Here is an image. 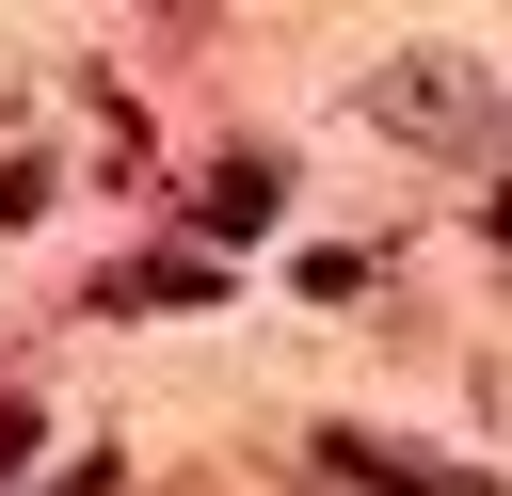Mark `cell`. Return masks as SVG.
Returning a JSON list of instances; mask_svg holds the SVG:
<instances>
[{"mask_svg":"<svg viewBox=\"0 0 512 496\" xmlns=\"http://www.w3.org/2000/svg\"><path fill=\"white\" fill-rule=\"evenodd\" d=\"M368 128H400V144H432V160H480V144H496V80L448 64V48H400V64H368Z\"/></svg>","mask_w":512,"mask_h":496,"instance_id":"cell-1","label":"cell"},{"mask_svg":"<svg viewBox=\"0 0 512 496\" xmlns=\"http://www.w3.org/2000/svg\"><path fill=\"white\" fill-rule=\"evenodd\" d=\"M304 480H336V496H464V464H432V448H400V432H320Z\"/></svg>","mask_w":512,"mask_h":496,"instance_id":"cell-2","label":"cell"},{"mask_svg":"<svg viewBox=\"0 0 512 496\" xmlns=\"http://www.w3.org/2000/svg\"><path fill=\"white\" fill-rule=\"evenodd\" d=\"M192 224H208V240H256V224H272V160H208Z\"/></svg>","mask_w":512,"mask_h":496,"instance_id":"cell-3","label":"cell"},{"mask_svg":"<svg viewBox=\"0 0 512 496\" xmlns=\"http://www.w3.org/2000/svg\"><path fill=\"white\" fill-rule=\"evenodd\" d=\"M96 304H208V256H144V272H112Z\"/></svg>","mask_w":512,"mask_h":496,"instance_id":"cell-4","label":"cell"},{"mask_svg":"<svg viewBox=\"0 0 512 496\" xmlns=\"http://www.w3.org/2000/svg\"><path fill=\"white\" fill-rule=\"evenodd\" d=\"M16 448H32V400H0V480H16Z\"/></svg>","mask_w":512,"mask_h":496,"instance_id":"cell-5","label":"cell"},{"mask_svg":"<svg viewBox=\"0 0 512 496\" xmlns=\"http://www.w3.org/2000/svg\"><path fill=\"white\" fill-rule=\"evenodd\" d=\"M496 240H512V192H496Z\"/></svg>","mask_w":512,"mask_h":496,"instance_id":"cell-6","label":"cell"}]
</instances>
